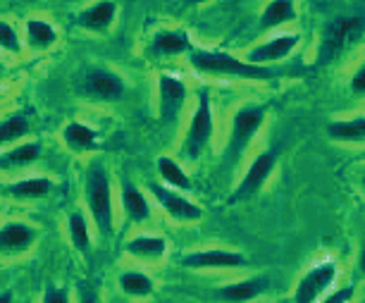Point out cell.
<instances>
[{"instance_id":"cell-31","label":"cell","mask_w":365,"mask_h":303,"mask_svg":"<svg viewBox=\"0 0 365 303\" xmlns=\"http://www.w3.org/2000/svg\"><path fill=\"white\" fill-rule=\"evenodd\" d=\"M41 303H70V292H67V289H60V287L51 284V287H46Z\"/></svg>"},{"instance_id":"cell-32","label":"cell","mask_w":365,"mask_h":303,"mask_svg":"<svg viewBox=\"0 0 365 303\" xmlns=\"http://www.w3.org/2000/svg\"><path fill=\"white\" fill-rule=\"evenodd\" d=\"M77 296H79V303H101L98 292H96L93 284H88V282H79Z\"/></svg>"},{"instance_id":"cell-28","label":"cell","mask_w":365,"mask_h":303,"mask_svg":"<svg viewBox=\"0 0 365 303\" xmlns=\"http://www.w3.org/2000/svg\"><path fill=\"white\" fill-rule=\"evenodd\" d=\"M67 230H70V239L74 244V249L79 253L91 251V230H88V220L84 217V212L74 210L67 217Z\"/></svg>"},{"instance_id":"cell-22","label":"cell","mask_w":365,"mask_h":303,"mask_svg":"<svg viewBox=\"0 0 365 303\" xmlns=\"http://www.w3.org/2000/svg\"><path fill=\"white\" fill-rule=\"evenodd\" d=\"M63 141L72 153H88V150H93L98 146V134L88 125L70 122V125L63 127Z\"/></svg>"},{"instance_id":"cell-30","label":"cell","mask_w":365,"mask_h":303,"mask_svg":"<svg viewBox=\"0 0 365 303\" xmlns=\"http://www.w3.org/2000/svg\"><path fill=\"white\" fill-rule=\"evenodd\" d=\"M356 296V289L354 287H341V289H334L332 294H325L318 303H351Z\"/></svg>"},{"instance_id":"cell-23","label":"cell","mask_w":365,"mask_h":303,"mask_svg":"<svg viewBox=\"0 0 365 303\" xmlns=\"http://www.w3.org/2000/svg\"><path fill=\"white\" fill-rule=\"evenodd\" d=\"M327 136L339 143H365V115L351 117V120L329 122Z\"/></svg>"},{"instance_id":"cell-5","label":"cell","mask_w":365,"mask_h":303,"mask_svg":"<svg viewBox=\"0 0 365 303\" xmlns=\"http://www.w3.org/2000/svg\"><path fill=\"white\" fill-rule=\"evenodd\" d=\"M77 88L81 98L93 103H117L125 98L127 93V84L122 81L120 74L106 70V67H91V70H86L81 74Z\"/></svg>"},{"instance_id":"cell-10","label":"cell","mask_w":365,"mask_h":303,"mask_svg":"<svg viewBox=\"0 0 365 303\" xmlns=\"http://www.w3.org/2000/svg\"><path fill=\"white\" fill-rule=\"evenodd\" d=\"M301 43V34L299 31H277L270 38H265L263 43L249 48L244 60H249L253 65H263L270 67L272 63H282L292 55Z\"/></svg>"},{"instance_id":"cell-36","label":"cell","mask_w":365,"mask_h":303,"mask_svg":"<svg viewBox=\"0 0 365 303\" xmlns=\"http://www.w3.org/2000/svg\"><path fill=\"white\" fill-rule=\"evenodd\" d=\"M187 5H191V8H198V5H205V3H210V0H184Z\"/></svg>"},{"instance_id":"cell-33","label":"cell","mask_w":365,"mask_h":303,"mask_svg":"<svg viewBox=\"0 0 365 303\" xmlns=\"http://www.w3.org/2000/svg\"><path fill=\"white\" fill-rule=\"evenodd\" d=\"M349 88L354 91L356 96H363L365 98V65H361L358 70L354 72V77H351V84Z\"/></svg>"},{"instance_id":"cell-25","label":"cell","mask_w":365,"mask_h":303,"mask_svg":"<svg viewBox=\"0 0 365 303\" xmlns=\"http://www.w3.org/2000/svg\"><path fill=\"white\" fill-rule=\"evenodd\" d=\"M158 175L165 182V187L175 189V191H191L194 189V182H191V177L184 172V168L179 165L177 160H172L170 155H160L158 158Z\"/></svg>"},{"instance_id":"cell-20","label":"cell","mask_w":365,"mask_h":303,"mask_svg":"<svg viewBox=\"0 0 365 303\" xmlns=\"http://www.w3.org/2000/svg\"><path fill=\"white\" fill-rule=\"evenodd\" d=\"M122 210H125V215L136 225H146L150 220V212H153L146 194H143L139 187H134L129 179L122 182Z\"/></svg>"},{"instance_id":"cell-12","label":"cell","mask_w":365,"mask_h":303,"mask_svg":"<svg viewBox=\"0 0 365 303\" xmlns=\"http://www.w3.org/2000/svg\"><path fill=\"white\" fill-rule=\"evenodd\" d=\"M38 239L36 227L29 222H19V220H12V222L0 225V256H22L29 249H34Z\"/></svg>"},{"instance_id":"cell-8","label":"cell","mask_w":365,"mask_h":303,"mask_svg":"<svg viewBox=\"0 0 365 303\" xmlns=\"http://www.w3.org/2000/svg\"><path fill=\"white\" fill-rule=\"evenodd\" d=\"M189 88L182 79L172 74H160L158 77V120L163 127H172L179 122L184 106H187Z\"/></svg>"},{"instance_id":"cell-38","label":"cell","mask_w":365,"mask_h":303,"mask_svg":"<svg viewBox=\"0 0 365 303\" xmlns=\"http://www.w3.org/2000/svg\"><path fill=\"white\" fill-rule=\"evenodd\" d=\"M0 72H3V67H0Z\"/></svg>"},{"instance_id":"cell-16","label":"cell","mask_w":365,"mask_h":303,"mask_svg":"<svg viewBox=\"0 0 365 303\" xmlns=\"http://www.w3.org/2000/svg\"><path fill=\"white\" fill-rule=\"evenodd\" d=\"M194 51V41L184 29H160L150 38V53L158 58H177Z\"/></svg>"},{"instance_id":"cell-13","label":"cell","mask_w":365,"mask_h":303,"mask_svg":"<svg viewBox=\"0 0 365 303\" xmlns=\"http://www.w3.org/2000/svg\"><path fill=\"white\" fill-rule=\"evenodd\" d=\"M117 15H120V5L115 0H93L91 5L77 12L74 22H77L79 29L88 34H106L115 24Z\"/></svg>"},{"instance_id":"cell-24","label":"cell","mask_w":365,"mask_h":303,"mask_svg":"<svg viewBox=\"0 0 365 303\" xmlns=\"http://www.w3.org/2000/svg\"><path fill=\"white\" fill-rule=\"evenodd\" d=\"M41 158V143L38 141H22L10 146L5 153H0V170L10 168H26Z\"/></svg>"},{"instance_id":"cell-27","label":"cell","mask_w":365,"mask_h":303,"mask_svg":"<svg viewBox=\"0 0 365 303\" xmlns=\"http://www.w3.org/2000/svg\"><path fill=\"white\" fill-rule=\"evenodd\" d=\"M117 284H120V289L127 296H132V299H148V296L155 292L153 279H150L148 274L136 272V270L122 272L120 279H117Z\"/></svg>"},{"instance_id":"cell-4","label":"cell","mask_w":365,"mask_h":303,"mask_svg":"<svg viewBox=\"0 0 365 303\" xmlns=\"http://www.w3.org/2000/svg\"><path fill=\"white\" fill-rule=\"evenodd\" d=\"M212 134H215V117H212V103L210 93L201 91L198 93V103L191 113L187 134L182 141V158L187 163H196L198 158L205 153V148L210 146Z\"/></svg>"},{"instance_id":"cell-39","label":"cell","mask_w":365,"mask_h":303,"mask_svg":"<svg viewBox=\"0 0 365 303\" xmlns=\"http://www.w3.org/2000/svg\"><path fill=\"white\" fill-rule=\"evenodd\" d=\"M363 303H365V301H363Z\"/></svg>"},{"instance_id":"cell-34","label":"cell","mask_w":365,"mask_h":303,"mask_svg":"<svg viewBox=\"0 0 365 303\" xmlns=\"http://www.w3.org/2000/svg\"><path fill=\"white\" fill-rule=\"evenodd\" d=\"M356 267H358V272H361L363 277H365V244H363L361 253H358V263H356Z\"/></svg>"},{"instance_id":"cell-7","label":"cell","mask_w":365,"mask_h":303,"mask_svg":"<svg viewBox=\"0 0 365 303\" xmlns=\"http://www.w3.org/2000/svg\"><path fill=\"white\" fill-rule=\"evenodd\" d=\"M277 165H279L277 153H272V150H263V153H258L251 160L249 168H246L241 182L234 187L232 196L227 198V203H230V205L244 203V201H249V198H253L256 194H260L263 187L267 184V179L272 177V172L277 170Z\"/></svg>"},{"instance_id":"cell-1","label":"cell","mask_w":365,"mask_h":303,"mask_svg":"<svg viewBox=\"0 0 365 303\" xmlns=\"http://www.w3.org/2000/svg\"><path fill=\"white\" fill-rule=\"evenodd\" d=\"M189 63L198 74L227 79H249V81H272L282 77L279 70L263 65H253L249 60L237 58L225 51H208V48H194L189 53Z\"/></svg>"},{"instance_id":"cell-21","label":"cell","mask_w":365,"mask_h":303,"mask_svg":"<svg viewBox=\"0 0 365 303\" xmlns=\"http://www.w3.org/2000/svg\"><path fill=\"white\" fill-rule=\"evenodd\" d=\"M127 253L139 260H160L168 253V241L155 234H139L127 241Z\"/></svg>"},{"instance_id":"cell-37","label":"cell","mask_w":365,"mask_h":303,"mask_svg":"<svg viewBox=\"0 0 365 303\" xmlns=\"http://www.w3.org/2000/svg\"><path fill=\"white\" fill-rule=\"evenodd\" d=\"M361 187L365 189V175H363V179H361Z\"/></svg>"},{"instance_id":"cell-11","label":"cell","mask_w":365,"mask_h":303,"mask_svg":"<svg viewBox=\"0 0 365 303\" xmlns=\"http://www.w3.org/2000/svg\"><path fill=\"white\" fill-rule=\"evenodd\" d=\"M267 289H270V277H267V274H256V277L217 287L215 292L210 294V299L220 303H251L260 299Z\"/></svg>"},{"instance_id":"cell-2","label":"cell","mask_w":365,"mask_h":303,"mask_svg":"<svg viewBox=\"0 0 365 303\" xmlns=\"http://www.w3.org/2000/svg\"><path fill=\"white\" fill-rule=\"evenodd\" d=\"M84 196L88 205V215H91L101 239H110L115 234L113 182H110V172L101 158H93V160L86 165Z\"/></svg>"},{"instance_id":"cell-9","label":"cell","mask_w":365,"mask_h":303,"mask_svg":"<svg viewBox=\"0 0 365 303\" xmlns=\"http://www.w3.org/2000/svg\"><path fill=\"white\" fill-rule=\"evenodd\" d=\"M150 196L155 198V203L165 210V215L172 217L175 222L189 225V222H198L203 217V208L194 201H189L182 191H175L165 184H148Z\"/></svg>"},{"instance_id":"cell-3","label":"cell","mask_w":365,"mask_h":303,"mask_svg":"<svg viewBox=\"0 0 365 303\" xmlns=\"http://www.w3.org/2000/svg\"><path fill=\"white\" fill-rule=\"evenodd\" d=\"M265 117H267V108L260 106V103H244L241 108L234 110L230 134H227V143H225V153H222L227 163L234 165L241 160V155L253 143L256 134L263 129Z\"/></svg>"},{"instance_id":"cell-19","label":"cell","mask_w":365,"mask_h":303,"mask_svg":"<svg viewBox=\"0 0 365 303\" xmlns=\"http://www.w3.org/2000/svg\"><path fill=\"white\" fill-rule=\"evenodd\" d=\"M55 184L48 177H26V179H17V182H10L3 187V194L8 198H15V201H41L53 191Z\"/></svg>"},{"instance_id":"cell-14","label":"cell","mask_w":365,"mask_h":303,"mask_svg":"<svg viewBox=\"0 0 365 303\" xmlns=\"http://www.w3.org/2000/svg\"><path fill=\"white\" fill-rule=\"evenodd\" d=\"M184 267L189 270H232V267H241L246 258L237 251L227 249H201L191 251L182 258Z\"/></svg>"},{"instance_id":"cell-6","label":"cell","mask_w":365,"mask_h":303,"mask_svg":"<svg viewBox=\"0 0 365 303\" xmlns=\"http://www.w3.org/2000/svg\"><path fill=\"white\" fill-rule=\"evenodd\" d=\"M336 277H339L336 260H320L311 265L296 284L292 303H318L334 287Z\"/></svg>"},{"instance_id":"cell-35","label":"cell","mask_w":365,"mask_h":303,"mask_svg":"<svg viewBox=\"0 0 365 303\" xmlns=\"http://www.w3.org/2000/svg\"><path fill=\"white\" fill-rule=\"evenodd\" d=\"M0 303H15V296H12V292H0Z\"/></svg>"},{"instance_id":"cell-18","label":"cell","mask_w":365,"mask_h":303,"mask_svg":"<svg viewBox=\"0 0 365 303\" xmlns=\"http://www.w3.org/2000/svg\"><path fill=\"white\" fill-rule=\"evenodd\" d=\"M22 41L31 51H38V53L51 51V48L58 43V29H55L53 22H48L43 17H26Z\"/></svg>"},{"instance_id":"cell-26","label":"cell","mask_w":365,"mask_h":303,"mask_svg":"<svg viewBox=\"0 0 365 303\" xmlns=\"http://www.w3.org/2000/svg\"><path fill=\"white\" fill-rule=\"evenodd\" d=\"M31 132L29 120L24 117V113H12L5 120H0V148L12 146L17 143L22 136H26Z\"/></svg>"},{"instance_id":"cell-17","label":"cell","mask_w":365,"mask_h":303,"mask_svg":"<svg viewBox=\"0 0 365 303\" xmlns=\"http://www.w3.org/2000/svg\"><path fill=\"white\" fill-rule=\"evenodd\" d=\"M299 17V8L294 0H267L265 8L260 10L258 17V29L260 31H274L287 26L289 22Z\"/></svg>"},{"instance_id":"cell-29","label":"cell","mask_w":365,"mask_h":303,"mask_svg":"<svg viewBox=\"0 0 365 303\" xmlns=\"http://www.w3.org/2000/svg\"><path fill=\"white\" fill-rule=\"evenodd\" d=\"M22 36H19V31L12 26L10 22H5V19H0V48H3L5 53H12V55H19L22 53Z\"/></svg>"},{"instance_id":"cell-15","label":"cell","mask_w":365,"mask_h":303,"mask_svg":"<svg viewBox=\"0 0 365 303\" xmlns=\"http://www.w3.org/2000/svg\"><path fill=\"white\" fill-rule=\"evenodd\" d=\"M358 26H361V19L358 17L332 19V22L327 24V29L322 34V41H320V60H329L334 53H339L341 48L354 38Z\"/></svg>"}]
</instances>
